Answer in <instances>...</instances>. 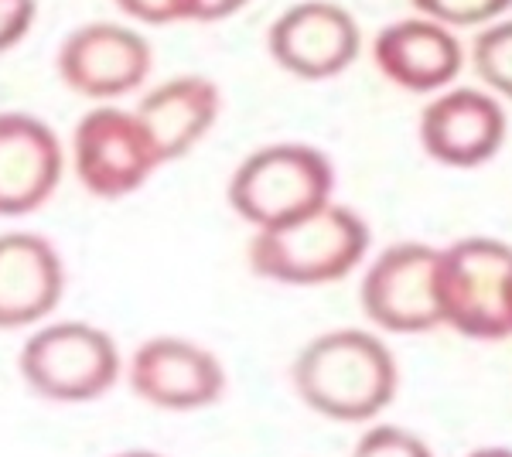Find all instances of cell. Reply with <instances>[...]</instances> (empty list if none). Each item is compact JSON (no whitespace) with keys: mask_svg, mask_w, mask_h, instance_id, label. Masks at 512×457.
<instances>
[{"mask_svg":"<svg viewBox=\"0 0 512 457\" xmlns=\"http://www.w3.org/2000/svg\"><path fill=\"white\" fill-rule=\"evenodd\" d=\"M294 393L308 410L335 423L373 420L396 396V359L373 331L335 328L311 338L291 365Z\"/></svg>","mask_w":512,"mask_h":457,"instance_id":"1","label":"cell"},{"mask_svg":"<svg viewBox=\"0 0 512 457\" xmlns=\"http://www.w3.org/2000/svg\"><path fill=\"white\" fill-rule=\"evenodd\" d=\"M369 226L362 215L328 202L304 219L253 232L246 263L256 277L284 287H325L345 280L369 253Z\"/></svg>","mask_w":512,"mask_h":457,"instance_id":"2","label":"cell"},{"mask_svg":"<svg viewBox=\"0 0 512 457\" xmlns=\"http://www.w3.org/2000/svg\"><path fill=\"white\" fill-rule=\"evenodd\" d=\"M335 168L311 144H270L236 164L229 209L246 226L277 229L332 202Z\"/></svg>","mask_w":512,"mask_h":457,"instance_id":"3","label":"cell"},{"mask_svg":"<svg viewBox=\"0 0 512 457\" xmlns=\"http://www.w3.org/2000/svg\"><path fill=\"white\" fill-rule=\"evenodd\" d=\"M24 386L48 403L103 400L123 376V355L110 331L89 321L38 324L18 352Z\"/></svg>","mask_w":512,"mask_h":457,"instance_id":"4","label":"cell"},{"mask_svg":"<svg viewBox=\"0 0 512 457\" xmlns=\"http://www.w3.org/2000/svg\"><path fill=\"white\" fill-rule=\"evenodd\" d=\"M512 246L499 239H458L437 256V304L441 324L475 342H502L509 324Z\"/></svg>","mask_w":512,"mask_h":457,"instance_id":"5","label":"cell"},{"mask_svg":"<svg viewBox=\"0 0 512 457\" xmlns=\"http://www.w3.org/2000/svg\"><path fill=\"white\" fill-rule=\"evenodd\" d=\"M69 161L79 185L99 202H120L134 195L161 168V157L140 116L117 103H99L76 123Z\"/></svg>","mask_w":512,"mask_h":457,"instance_id":"6","label":"cell"},{"mask_svg":"<svg viewBox=\"0 0 512 457\" xmlns=\"http://www.w3.org/2000/svg\"><path fill=\"white\" fill-rule=\"evenodd\" d=\"M55 69L65 89L89 103H117L137 93L154 69L151 41L120 21H89L62 38Z\"/></svg>","mask_w":512,"mask_h":457,"instance_id":"7","label":"cell"},{"mask_svg":"<svg viewBox=\"0 0 512 457\" xmlns=\"http://www.w3.org/2000/svg\"><path fill=\"white\" fill-rule=\"evenodd\" d=\"M123 376L137 400L171 413H192L219 403L226 393V365L205 345L181 335H154L123 362Z\"/></svg>","mask_w":512,"mask_h":457,"instance_id":"8","label":"cell"},{"mask_svg":"<svg viewBox=\"0 0 512 457\" xmlns=\"http://www.w3.org/2000/svg\"><path fill=\"white\" fill-rule=\"evenodd\" d=\"M437 256L427 243H393L373 260L359 287L366 318L390 335H420L441 324Z\"/></svg>","mask_w":512,"mask_h":457,"instance_id":"9","label":"cell"},{"mask_svg":"<svg viewBox=\"0 0 512 457\" xmlns=\"http://www.w3.org/2000/svg\"><path fill=\"white\" fill-rule=\"evenodd\" d=\"M270 58L297 79H335L359 58L362 31L342 4L301 0L291 4L267 31Z\"/></svg>","mask_w":512,"mask_h":457,"instance_id":"10","label":"cell"},{"mask_svg":"<svg viewBox=\"0 0 512 457\" xmlns=\"http://www.w3.org/2000/svg\"><path fill=\"white\" fill-rule=\"evenodd\" d=\"M65 147L41 116L0 113V219L38 212L59 191Z\"/></svg>","mask_w":512,"mask_h":457,"instance_id":"11","label":"cell"},{"mask_svg":"<svg viewBox=\"0 0 512 457\" xmlns=\"http://www.w3.org/2000/svg\"><path fill=\"white\" fill-rule=\"evenodd\" d=\"M65 297V263L41 232H0V331L38 328Z\"/></svg>","mask_w":512,"mask_h":457,"instance_id":"12","label":"cell"},{"mask_svg":"<svg viewBox=\"0 0 512 457\" xmlns=\"http://www.w3.org/2000/svg\"><path fill=\"white\" fill-rule=\"evenodd\" d=\"M502 140H506V113L499 99L478 89L441 93L420 113V144L427 157L448 168H478L492 161Z\"/></svg>","mask_w":512,"mask_h":457,"instance_id":"13","label":"cell"},{"mask_svg":"<svg viewBox=\"0 0 512 457\" xmlns=\"http://www.w3.org/2000/svg\"><path fill=\"white\" fill-rule=\"evenodd\" d=\"M373 62L407 93H437L458 79L465 55L451 28L431 18L393 21L373 38Z\"/></svg>","mask_w":512,"mask_h":457,"instance_id":"14","label":"cell"},{"mask_svg":"<svg viewBox=\"0 0 512 457\" xmlns=\"http://www.w3.org/2000/svg\"><path fill=\"white\" fill-rule=\"evenodd\" d=\"M134 113L144 123L147 137L154 140L161 164H175L212 134L222 113V93L209 76L188 72L140 96Z\"/></svg>","mask_w":512,"mask_h":457,"instance_id":"15","label":"cell"},{"mask_svg":"<svg viewBox=\"0 0 512 457\" xmlns=\"http://www.w3.org/2000/svg\"><path fill=\"white\" fill-rule=\"evenodd\" d=\"M472 65L492 93L512 99V21L492 24L475 38Z\"/></svg>","mask_w":512,"mask_h":457,"instance_id":"16","label":"cell"},{"mask_svg":"<svg viewBox=\"0 0 512 457\" xmlns=\"http://www.w3.org/2000/svg\"><path fill=\"white\" fill-rule=\"evenodd\" d=\"M414 7L444 28H475L509 11L512 0H414Z\"/></svg>","mask_w":512,"mask_h":457,"instance_id":"17","label":"cell"},{"mask_svg":"<svg viewBox=\"0 0 512 457\" xmlns=\"http://www.w3.org/2000/svg\"><path fill=\"white\" fill-rule=\"evenodd\" d=\"M352 457H434L424 437L396 427V423H376L359 437Z\"/></svg>","mask_w":512,"mask_h":457,"instance_id":"18","label":"cell"},{"mask_svg":"<svg viewBox=\"0 0 512 457\" xmlns=\"http://www.w3.org/2000/svg\"><path fill=\"white\" fill-rule=\"evenodd\" d=\"M130 21L151 24H178V21H192V0H113Z\"/></svg>","mask_w":512,"mask_h":457,"instance_id":"19","label":"cell"},{"mask_svg":"<svg viewBox=\"0 0 512 457\" xmlns=\"http://www.w3.org/2000/svg\"><path fill=\"white\" fill-rule=\"evenodd\" d=\"M38 21V0H0V55L18 48Z\"/></svg>","mask_w":512,"mask_h":457,"instance_id":"20","label":"cell"},{"mask_svg":"<svg viewBox=\"0 0 512 457\" xmlns=\"http://www.w3.org/2000/svg\"><path fill=\"white\" fill-rule=\"evenodd\" d=\"M250 0H192V21L198 24H212V21H226L239 14Z\"/></svg>","mask_w":512,"mask_h":457,"instance_id":"21","label":"cell"},{"mask_svg":"<svg viewBox=\"0 0 512 457\" xmlns=\"http://www.w3.org/2000/svg\"><path fill=\"white\" fill-rule=\"evenodd\" d=\"M468 457H512L509 447H478V451H472Z\"/></svg>","mask_w":512,"mask_h":457,"instance_id":"22","label":"cell"},{"mask_svg":"<svg viewBox=\"0 0 512 457\" xmlns=\"http://www.w3.org/2000/svg\"><path fill=\"white\" fill-rule=\"evenodd\" d=\"M110 457H164L158 451H144V447H134V451H120V454H110Z\"/></svg>","mask_w":512,"mask_h":457,"instance_id":"23","label":"cell"},{"mask_svg":"<svg viewBox=\"0 0 512 457\" xmlns=\"http://www.w3.org/2000/svg\"><path fill=\"white\" fill-rule=\"evenodd\" d=\"M509 324H512V280H509Z\"/></svg>","mask_w":512,"mask_h":457,"instance_id":"24","label":"cell"}]
</instances>
